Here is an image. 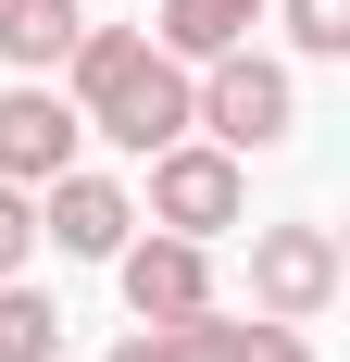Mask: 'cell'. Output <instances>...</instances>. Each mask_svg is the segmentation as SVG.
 <instances>
[{
  "mask_svg": "<svg viewBox=\"0 0 350 362\" xmlns=\"http://www.w3.org/2000/svg\"><path fill=\"white\" fill-rule=\"evenodd\" d=\"M0 362H63V300L0 275Z\"/></svg>",
  "mask_w": 350,
  "mask_h": 362,
  "instance_id": "11",
  "label": "cell"
},
{
  "mask_svg": "<svg viewBox=\"0 0 350 362\" xmlns=\"http://www.w3.org/2000/svg\"><path fill=\"white\" fill-rule=\"evenodd\" d=\"M163 337V362H313V337L300 325H263V313H188V325H150Z\"/></svg>",
  "mask_w": 350,
  "mask_h": 362,
  "instance_id": "8",
  "label": "cell"
},
{
  "mask_svg": "<svg viewBox=\"0 0 350 362\" xmlns=\"http://www.w3.org/2000/svg\"><path fill=\"white\" fill-rule=\"evenodd\" d=\"M113 288H125V313H138V325H188V313H213V250L150 225V238H125V250H113Z\"/></svg>",
  "mask_w": 350,
  "mask_h": 362,
  "instance_id": "7",
  "label": "cell"
},
{
  "mask_svg": "<svg viewBox=\"0 0 350 362\" xmlns=\"http://www.w3.org/2000/svg\"><path fill=\"white\" fill-rule=\"evenodd\" d=\"M113 362H163V337H150V325H138V337H125V350H113Z\"/></svg>",
  "mask_w": 350,
  "mask_h": 362,
  "instance_id": "14",
  "label": "cell"
},
{
  "mask_svg": "<svg viewBox=\"0 0 350 362\" xmlns=\"http://www.w3.org/2000/svg\"><path fill=\"white\" fill-rule=\"evenodd\" d=\"M250 25H263V0H150V50H175V63L250 50Z\"/></svg>",
  "mask_w": 350,
  "mask_h": 362,
  "instance_id": "9",
  "label": "cell"
},
{
  "mask_svg": "<svg viewBox=\"0 0 350 362\" xmlns=\"http://www.w3.org/2000/svg\"><path fill=\"white\" fill-rule=\"evenodd\" d=\"M63 100H75V125L113 138L125 163H150V150L188 138V63L150 50V25H88L63 50Z\"/></svg>",
  "mask_w": 350,
  "mask_h": 362,
  "instance_id": "1",
  "label": "cell"
},
{
  "mask_svg": "<svg viewBox=\"0 0 350 362\" xmlns=\"http://www.w3.org/2000/svg\"><path fill=\"white\" fill-rule=\"evenodd\" d=\"M75 150H88L75 100L50 88V75H13V88H0V187H50Z\"/></svg>",
  "mask_w": 350,
  "mask_h": 362,
  "instance_id": "6",
  "label": "cell"
},
{
  "mask_svg": "<svg viewBox=\"0 0 350 362\" xmlns=\"http://www.w3.org/2000/svg\"><path fill=\"white\" fill-rule=\"evenodd\" d=\"M188 138L213 150H288L300 138V75L276 63V50H213V63H188Z\"/></svg>",
  "mask_w": 350,
  "mask_h": 362,
  "instance_id": "2",
  "label": "cell"
},
{
  "mask_svg": "<svg viewBox=\"0 0 350 362\" xmlns=\"http://www.w3.org/2000/svg\"><path fill=\"white\" fill-rule=\"evenodd\" d=\"M350 288V262L325 225H250V313L263 325H325Z\"/></svg>",
  "mask_w": 350,
  "mask_h": 362,
  "instance_id": "4",
  "label": "cell"
},
{
  "mask_svg": "<svg viewBox=\"0 0 350 362\" xmlns=\"http://www.w3.org/2000/svg\"><path fill=\"white\" fill-rule=\"evenodd\" d=\"M38 262V187H0V275Z\"/></svg>",
  "mask_w": 350,
  "mask_h": 362,
  "instance_id": "13",
  "label": "cell"
},
{
  "mask_svg": "<svg viewBox=\"0 0 350 362\" xmlns=\"http://www.w3.org/2000/svg\"><path fill=\"white\" fill-rule=\"evenodd\" d=\"M263 13L288 25L300 63H350V0H263Z\"/></svg>",
  "mask_w": 350,
  "mask_h": 362,
  "instance_id": "12",
  "label": "cell"
},
{
  "mask_svg": "<svg viewBox=\"0 0 350 362\" xmlns=\"http://www.w3.org/2000/svg\"><path fill=\"white\" fill-rule=\"evenodd\" d=\"M75 37H88L75 0H0V63H13V75H63Z\"/></svg>",
  "mask_w": 350,
  "mask_h": 362,
  "instance_id": "10",
  "label": "cell"
},
{
  "mask_svg": "<svg viewBox=\"0 0 350 362\" xmlns=\"http://www.w3.org/2000/svg\"><path fill=\"white\" fill-rule=\"evenodd\" d=\"M38 238L63 262H113L125 238H138V187L125 175H88V163H63V175L38 187Z\"/></svg>",
  "mask_w": 350,
  "mask_h": 362,
  "instance_id": "5",
  "label": "cell"
},
{
  "mask_svg": "<svg viewBox=\"0 0 350 362\" xmlns=\"http://www.w3.org/2000/svg\"><path fill=\"white\" fill-rule=\"evenodd\" d=\"M138 225H163V238H238L250 225V163L238 150H213V138H175V150H150V200H138Z\"/></svg>",
  "mask_w": 350,
  "mask_h": 362,
  "instance_id": "3",
  "label": "cell"
}]
</instances>
